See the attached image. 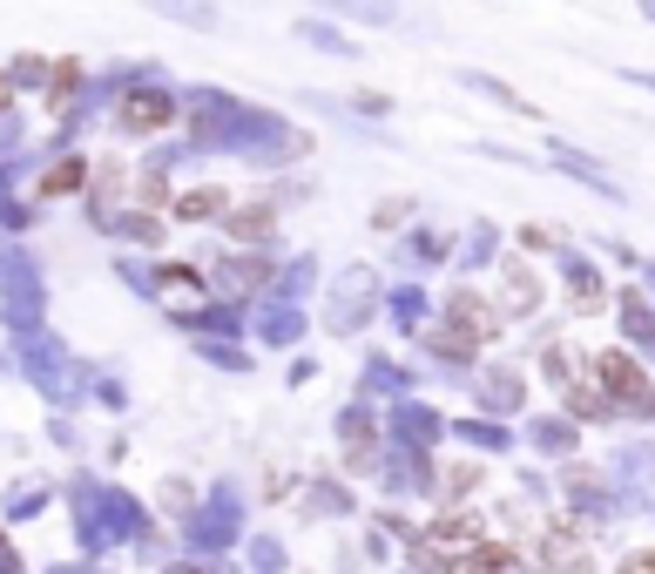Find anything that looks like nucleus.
<instances>
[{"instance_id": "obj_1", "label": "nucleus", "mask_w": 655, "mask_h": 574, "mask_svg": "<svg viewBox=\"0 0 655 574\" xmlns=\"http://www.w3.org/2000/svg\"><path fill=\"white\" fill-rule=\"evenodd\" d=\"M169 122H176V102H169L163 89L122 95V129H129V136H156V129H169Z\"/></svg>"}, {"instance_id": "obj_2", "label": "nucleus", "mask_w": 655, "mask_h": 574, "mask_svg": "<svg viewBox=\"0 0 655 574\" xmlns=\"http://www.w3.org/2000/svg\"><path fill=\"white\" fill-rule=\"evenodd\" d=\"M446 318H453V331H467V344H487V338H500V312H493V304H480L473 291H453Z\"/></svg>"}, {"instance_id": "obj_3", "label": "nucleus", "mask_w": 655, "mask_h": 574, "mask_svg": "<svg viewBox=\"0 0 655 574\" xmlns=\"http://www.w3.org/2000/svg\"><path fill=\"white\" fill-rule=\"evenodd\" d=\"M534 554H541V567H554V574H588V548L574 541L568 527H548V534H541V548H534Z\"/></svg>"}, {"instance_id": "obj_4", "label": "nucleus", "mask_w": 655, "mask_h": 574, "mask_svg": "<svg viewBox=\"0 0 655 574\" xmlns=\"http://www.w3.org/2000/svg\"><path fill=\"white\" fill-rule=\"evenodd\" d=\"M595 372H601V386H608L615 399H642V386H648L642 365H635L629 352H601V359H595Z\"/></svg>"}, {"instance_id": "obj_5", "label": "nucleus", "mask_w": 655, "mask_h": 574, "mask_svg": "<svg viewBox=\"0 0 655 574\" xmlns=\"http://www.w3.org/2000/svg\"><path fill=\"white\" fill-rule=\"evenodd\" d=\"M176 216L197 223V216H223V189H189V197H176Z\"/></svg>"}, {"instance_id": "obj_6", "label": "nucleus", "mask_w": 655, "mask_h": 574, "mask_svg": "<svg viewBox=\"0 0 655 574\" xmlns=\"http://www.w3.org/2000/svg\"><path fill=\"white\" fill-rule=\"evenodd\" d=\"M271 203H250V210H237V216H230V230H237V237H271Z\"/></svg>"}, {"instance_id": "obj_7", "label": "nucleus", "mask_w": 655, "mask_h": 574, "mask_svg": "<svg viewBox=\"0 0 655 574\" xmlns=\"http://www.w3.org/2000/svg\"><path fill=\"white\" fill-rule=\"evenodd\" d=\"M82 169H89V163L68 156V163H55V169L42 176V189H48V197H68V189H82Z\"/></svg>"}, {"instance_id": "obj_8", "label": "nucleus", "mask_w": 655, "mask_h": 574, "mask_svg": "<svg viewBox=\"0 0 655 574\" xmlns=\"http://www.w3.org/2000/svg\"><path fill=\"white\" fill-rule=\"evenodd\" d=\"M507 561H514L507 548H487V554H467V561H459V574H500Z\"/></svg>"}, {"instance_id": "obj_9", "label": "nucleus", "mask_w": 655, "mask_h": 574, "mask_svg": "<svg viewBox=\"0 0 655 574\" xmlns=\"http://www.w3.org/2000/svg\"><path fill=\"white\" fill-rule=\"evenodd\" d=\"M534 297H541V284H527V278L514 271V284H507V304H514V312H534Z\"/></svg>"}, {"instance_id": "obj_10", "label": "nucleus", "mask_w": 655, "mask_h": 574, "mask_svg": "<svg viewBox=\"0 0 655 574\" xmlns=\"http://www.w3.org/2000/svg\"><path fill=\"white\" fill-rule=\"evenodd\" d=\"M574 297H582V304H601V278L582 271V278H574Z\"/></svg>"}, {"instance_id": "obj_11", "label": "nucleus", "mask_w": 655, "mask_h": 574, "mask_svg": "<svg viewBox=\"0 0 655 574\" xmlns=\"http://www.w3.org/2000/svg\"><path fill=\"white\" fill-rule=\"evenodd\" d=\"M622 574H655V548H648V554H629V561H622Z\"/></svg>"}, {"instance_id": "obj_12", "label": "nucleus", "mask_w": 655, "mask_h": 574, "mask_svg": "<svg viewBox=\"0 0 655 574\" xmlns=\"http://www.w3.org/2000/svg\"><path fill=\"white\" fill-rule=\"evenodd\" d=\"M14 102V82H8V74H0V108H8Z\"/></svg>"}, {"instance_id": "obj_13", "label": "nucleus", "mask_w": 655, "mask_h": 574, "mask_svg": "<svg viewBox=\"0 0 655 574\" xmlns=\"http://www.w3.org/2000/svg\"><path fill=\"white\" fill-rule=\"evenodd\" d=\"M176 574H197V567H176Z\"/></svg>"}]
</instances>
